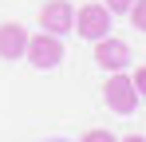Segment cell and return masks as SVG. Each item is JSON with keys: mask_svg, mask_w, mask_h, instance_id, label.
<instances>
[{"mask_svg": "<svg viewBox=\"0 0 146 142\" xmlns=\"http://www.w3.org/2000/svg\"><path fill=\"white\" fill-rule=\"evenodd\" d=\"M24 59H28L36 71H51V67H59V59H63V40H59V36H51V32L28 36Z\"/></svg>", "mask_w": 146, "mask_h": 142, "instance_id": "6da1fadb", "label": "cell"}, {"mask_svg": "<svg viewBox=\"0 0 146 142\" xmlns=\"http://www.w3.org/2000/svg\"><path fill=\"white\" fill-rule=\"evenodd\" d=\"M103 99L115 115H130L138 107V91H134V79L122 75V71H111L107 75V87H103Z\"/></svg>", "mask_w": 146, "mask_h": 142, "instance_id": "7a4b0ae2", "label": "cell"}, {"mask_svg": "<svg viewBox=\"0 0 146 142\" xmlns=\"http://www.w3.org/2000/svg\"><path fill=\"white\" fill-rule=\"evenodd\" d=\"M75 32L83 36V40H103V36H111V12H107V4H83L79 12H75Z\"/></svg>", "mask_w": 146, "mask_h": 142, "instance_id": "3957f363", "label": "cell"}, {"mask_svg": "<svg viewBox=\"0 0 146 142\" xmlns=\"http://www.w3.org/2000/svg\"><path fill=\"white\" fill-rule=\"evenodd\" d=\"M40 28L51 32V36H67L75 32V8L67 0H48L44 8H40Z\"/></svg>", "mask_w": 146, "mask_h": 142, "instance_id": "277c9868", "label": "cell"}, {"mask_svg": "<svg viewBox=\"0 0 146 142\" xmlns=\"http://www.w3.org/2000/svg\"><path fill=\"white\" fill-rule=\"evenodd\" d=\"M95 63L103 71H122L126 63H130V44L119 40V36H103V40H95Z\"/></svg>", "mask_w": 146, "mask_h": 142, "instance_id": "5b68a950", "label": "cell"}, {"mask_svg": "<svg viewBox=\"0 0 146 142\" xmlns=\"http://www.w3.org/2000/svg\"><path fill=\"white\" fill-rule=\"evenodd\" d=\"M28 32L24 24H0V59H24Z\"/></svg>", "mask_w": 146, "mask_h": 142, "instance_id": "8992f818", "label": "cell"}, {"mask_svg": "<svg viewBox=\"0 0 146 142\" xmlns=\"http://www.w3.org/2000/svg\"><path fill=\"white\" fill-rule=\"evenodd\" d=\"M126 16H130V24H134L138 32H146V0H134V4L126 8Z\"/></svg>", "mask_w": 146, "mask_h": 142, "instance_id": "52a82bcc", "label": "cell"}, {"mask_svg": "<svg viewBox=\"0 0 146 142\" xmlns=\"http://www.w3.org/2000/svg\"><path fill=\"white\" fill-rule=\"evenodd\" d=\"M103 4H107V12H111V16H126V8H130L134 0H103Z\"/></svg>", "mask_w": 146, "mask_h": 142, "instance_id": "ba28073f", "label": "cell"}, {"mask_svg": "<svg viewBox=\"0 0 146 142\" xmlns=\"http://www.w3.org/2000/svg\"><path fill=\"white\" fill-rule=\"evenodd\" d=\"M83 142H119V138H115L111 130H87V134H83Z\"/></svg>", "mask_w": 146, "mask_h": 142, "instance_id": "9c48e42d", "label": "cell"}, {"mask_svg": "<svg viewBox=\"0 0 146 142\" xmlns=\"http://www.w3.org/2000/svg\"><path fill=\"white\" fill-rule=\"evenodd\" d=\"M130 79H134V91H138V99H146V67H138Z\"/></svg>", "mask_w": 146, "mask_h": 142, "instance_id": "30bf717a", "label": "cell"}, {"mask_svg": "<svg viewBox=\"0 0 146 142\" xmlns=\"http://www.w3.org/2000/svg\"><path fill=\"white\" fill-rule=\"evenodd\" d=\"M119 142H146V138H138V134H130V138H119Z\"/></svg>", "mask_w": 146, "mask_h": 142, "instance_id": "8fae6325", "label": "cell"}, {"mask_svg": "<svg viewBox=\"0 0 146 142\" xmlns=\"http://www.w3.org/2000/svg\"><path fill=\"white\" fill-rule=\"evenodd\" d=\"M55 142H63V138H55Z\"/></svg>", "mask_w": 146, "mask_h": 142, "instance_id": "7c38bea8", "label": "cell"}]
</instances>
